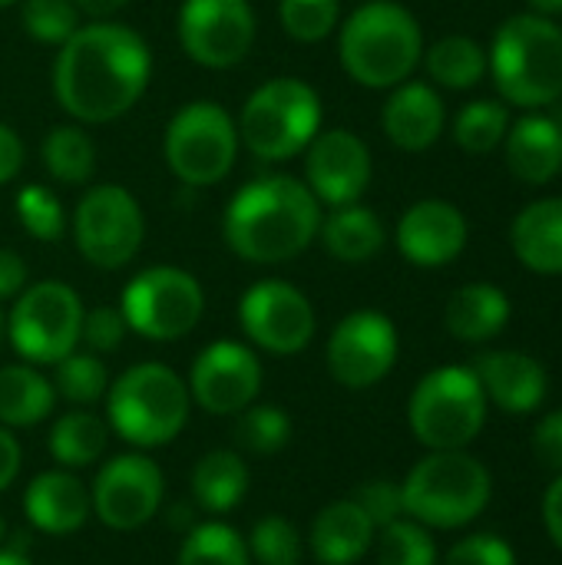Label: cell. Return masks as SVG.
Returning <instances> with one entry per match:
<instances>
[{
  "instance_id": "1",
  "label": "cell",
  "mask_w": 562,
  "mask_h": 565,
  "mask_svg": "<svg viewBox=\"0 0 562 565\" xmlns=\"http://www.w3.org/2000/svg\"><path fill=\"white\" fill-rule=\"evenodd\" d=\"M152 79L146 40L116 20L79 26L53 60V96L83 126L126 116Z\"/></svg>"
},
{
  "instance_id": "2",
  "label": "cell",
  "mask_w": 562,
  "mask_h": 565,
  "mask_svg": "<svg viewBox=\"0 0 562 565\" xmlns=\"http://www.w3.org/2000/svg\"><path fill=\"white\" fill-rule=\"evenodd\" d=\"M321 228V202L305 179L262 175L242 185L222 215L225 245L252 265L298 258Z\"/></svg>"
},
{
  "instance_id": "3",
  "label": "cell",
  "mask_w": 562,
  "mask_h": 565,
  "mask_svg": "<svg viewBox=\"0 0 562 565\" xmlns=\"http://www.w3.org/2000/svg\"><path fill=\"white\" fill-rule=\"evenodd\" d=\"M338 60L364 89H394L424 60V30L397 0H368L338 23Z\"/></svg>"
},
{
  "instance_id": "4",
  "label": "cell",
  "mask_w": 562,
  "mask_h": 565,
  "mask_svg": "<svg viewBox=\"0 0 562 565\" xmlns=\"http://www.w3.org/2000/svg\"><path fill=\"white\" fill-rule=\"evenodd\" d=\"M490 76L507 106L523 113L547 109L562 99V26L553 17H507L487 50Z\"/></svg>"
},
{
  "instance_id": "5",
  "label": "cell",
  "mask_w": 562,
  "mask_h": 565,
  "mask_svg": "<svg viewBox=\"0 0 562 565\" xmlns=\"http://www.w3.org/2000/svg\"><path fill=\"white\" fill-rule=\"evenodd\" d=\"M404 516L427 530L470 526L494 497L490 470L467 450H431L401 483Z\"/></svg>"
},
{
  "instance_id": "6",
  "label": "cell",
  "mask_w": 562,
  "mask_h": 565,
  "mask_svg": "<svg viewBox=\"0 0 562 565\" xmlns=\"http://www.w3.org/2000/svg\"><path fill=\"white\" fill-rule=\"evenodd\" d=\"M321 96L311 83L275 76L242 106L238 142L262 162H288L321 132Z\"/></svg>"
},
{
  "instance_id": "7",
  "label": "cell",
  "mask_w": 562,
  "mask_h": 565,
  "mask_svg": "<svg viewBox=\"0 0 562 565\" xmlns=\"http://www.w3.org/2000/svg\"><path fill=\"white\" fill-rule=\"evenodd\" d=\"M189 384L166 364L146 361L109 384V427L132 447H166L189 420Z\"/></svg>"
},
{
  "instance_id": "8",
  "label": "cell",
  "mask_w": 562,
  "mask_h": 565,
  "mask_svg": "<svg viewBox=\"0 0 562 565\" xmlns=\"http://www.w3.org/2000/svg\"><path fill=\"white\" fill-rule=\"evenodd\" d=\"M487 394L474 367L447 364L424 374L407 401L411 434L427 450H467L487 424Z\"/></svg>"
},
{
  "instance_id": "9",
  "label": "cell",
  "mask_w": 562,
  "mask_h": 565,
  "mask_svg": "<svg viewBox=\"0 0 562 565\" xmlns=\"http://www.w3.org/2000/svg\"><path fill=\"white\" fill-rule=\"evenodd\" d=\"M238 126L232 113L212 99L185 103L166 129V162L182 185L205 189L222 182L238 159Z\"/></svg>"
},
{
  "instance_id": "10",
  "label": "cell",
  "mask_w": 562,
  "mask_h": 565,
  "mask_svg": "<svg viewBox=\"0 0 562 565\" xmlns=\"http://www.w3.org/2000/svg\"><path fill=\"white\" fill-rule=\"evenodd\" d=\"M83 301L66 281H36L13 298L7 341L26 364H56L76 351Z\"/></svg>"
},
{
  "instance_id": "11",
  "label": "cell",
  "mask_w": 562,
  "mask_h": 565,
  "mask_svg": "<svg viewBox=\"0 0 562 565\" xmlns=\"http://www.w3.org/2000/svg\"><path fill=\"white\" fill-rule=\"evenodd\" d=\"M119 311L129 331L149 341H179L199 324L205 311V291L185 268L152 265L126 285Z\"/></svg>"
},
{
  "instance_id": "12",
  "label": "cell",
  "mask_w": 562,
  "mask_h": 565,
  "mask_svg": "<svg viewBox=\"0 0 562 565\" xmlns=\"http://www.w3.org/2000/svg\"><path fill=\"white\" fill-rule=\"evenodd\" d=\"M73 242L76 252L93 265L116 271L136 258L146 235L142 205L123 185H93L73 212Z\"/></svg>"
},
{
  "instance_id": "13",
  "label": "cell",
  "mask_w": 562,
  "mask_h": 565,
  "mask_svg": "<svg viewBox=\"0 0 562 565\" xmlns=\"http://www.w3.org/2000/svg\"><path fill=\"white\" fill-rule=\"evenodd\" d=\"M255 26L248 0H182L176 20L185 56L209 70L238 66L255 43Z\"/></svg>"
},
{
  "instance_id": "14",
  "label": "cell",
  "mask_w": 562,
  "mask_h": 565,
  "mask_svg": "<svg viewBox=\"0 0 562 565\" xmlns=\"http://www.w3.org/2000/svg\"><path fill=\"white\" fill-rule=\"evenodd\" d=\"M401 338L384 311H351L328 338V371L348 391H368L381 384L397 364Z\"/></svg>"
},
{
  "instance_id": "15",
  "label": "cell",
  "mask_w": 562,
  "mask_h": 565,
  "mask_svg": "<svg viewBox=\"0 0 562 565\" xmlns=\"http://www.w3.org/2000/svg\"><path fill=\"white\" fill-rule=\"evenodd\" d=\"M238 321L252 344L278 358L305 351L318 328L305 291L282 278L255 281L238 301Z\"/></svg>"
},
{
  "instance_id": "16",
  "label": "cell",
  "mask_w": 562,
  "mask_h": 565,
  "mask_svg": "<svg viewBox=\"0 0 562 565\" xmlns=\"http://www.w3.org/2000/svg\"><path fill=\"white\" fill-rule=\"evenodd\" d=\"M162 470L146 454H123L103 463L89 490L93 513L103 526L116 533H132L146 526L162 507Z\"/></svg>"
},
{
  "instance_id": "17",
  "label": "cell",
  "mask_w": 562,
  "mask_h": 565,
  "mask_svg": "<svg viewBox=\"0 0 562 565\" xmlns=\"http://www.w3.org/2000/svg\"><path fill=\"white\" fill-rule=\"evenodd\" d=\"M262 391V364L252 348L238 341L209 344L189 374V397L215 417H235L255 404Z\"/></svg>"
},
{
  "instance_id": "18",
  "label": "cell",
  "mask_w": 562,
  "mask_h": 565,
  "mask_svg": "<svg viewBox=\"0 0 562 565\" xmlns=\"http://www.w3.org/2000/svg\"><path fill=\"white\" fill-rule=\"evenodd\" d=\"M371 175V149L351 129H325L305 149V185L328 209L361 202Z\"/></svg>"
},
{
  "instance_id": "19",
  "label": "cell",
  "mask_w": 562,
  "mask_h": 565,
  "mask_svg": "<svg viewBox=\"0 0 562 565\" xmlns=\"http://www.w3.org/2000/svg\"><path fill=\"white\" fill-rule=\"evenodd\" d=\"M467 215L447 199L414 202L394 228L397 252L417 268H444L457 262L467 248Z\"/></svg>"
},
{
  "instance_id": "20",
  "label": "cell",
  "mask_w": 562,
  "mask_h": 565,
  "mask_svg": "<svg viewBox=\"0 0 562 565\" xmlns=\"http://www.w3.org/2000/svg\"><path fill=\"white\" fill-rule=\"evenodd\" d=\"M474 374L487 401L510 417H527L547 401V371L527 351H487L477 358Z\"/></svg>"
},
{
  "instance_id": "21",
  "label": "cell",
  "mask_w": 562,
  "mask_h": 565,
  "mask_svg": "<svg viewBox=\"0 0 562 565\" xmlns=\"http://www.w3.org/2000/svg\"><path fill=\"white\" fill-rule=\"evenodd\" d=\"M447 126V103L444 96L424 79H404L391 89L381 109L384 136L404 152L431 149Z\"/></svg>"
},
{
  "instance_id": "22",
  "label": "cell",
  "mask_w": 562,
  "mask_h": 565,
  "mask_svg": "<svg viewBox=\"0 0 562 565\" xmlns=\"http://www.w3.org/2000/svg\"><path fill=\"white\" fill-rule=\"evenodd\" d=\"M507 169L527 185H547L562 172V122L543 109L523 113L510 122L503 139Z\"/></svg>"
},
{
  "instance_id": "23",
  "label": "cell",
  "mask_w": 562,
  "mask_h": 565,
  "mask_svg": "<svg viewBox=\"0 0 562 565\" xmlns=\"http://www.w3.org/2000/svg\"><path fill=\"white\" fill-rule=\"evenodd\" d=\"M89 490L66 470H46L30 480L23 493L26 520L50 536H70L89 520Z\"/></svg>"
},
{
  "instance_id": "24",
  "label": "cell",
  "mask_w": 562,
  "mask_h": 565,
  "mask_svg": "<svg viewBox=\"0 0 562 565\" xmlns=\"http://www.w3.org/2000/svg\"><path fill=\"white\" fill-rule=\"evenodd\" d=\"M510 248L517 262L543 278L562 275V195L530 202L510 222Z\"/></svg>"
},
{
  "instance_id": "25",
  "label": "cell",
  "mask_w": 562,
  "mask_h": 565,
  "mask_svg": "<svg viewBox=\"0 0 562 565\" xmlns=\"http://www.w3.org/2000/svg\"><path fill=\"white\" fill-rule=\"evenodd\" d=\"M378 526L354 500H338L325 507L311 523V553L321 565H354L374 546Z\"/></svg>"
},
{
  "instance_id": "26",
  "label": "cell",
  "mask_w": 562,
  "mask_h": 565,
  "mask_svg": "<svg viewBox=\"0 0 562 565\" xmlns=\"http://www.w3.org/2000/svg\"><path fill=\"white\" fill-rule=\"evenodd\" d=\"M510 315H513V305L500 285L470 281L450 295L444 308V324L464 344H487L497 334H503V328L510 324Z\"/></svg>"
},
{
  "instance_id": "27",
  "label": "cell",
  "mask_w": 562,
  "mask_h": 565,
  "mask_svg": "<svg viewBox=\"0 0 562 565\" xmlns=\"http://www.w3.org/2000/svg\"><path fill=\"white\" fill-rule=\"evenodd\" d=\"M321 245L328 248L331 258L344 262V265H364L371 262L388 235H384V222L378 218L374 209L351 202V205H338L328 215H321V228H318Z\"/></svg>"
},
{
  "instance_id": "28",
  "label": "cell",
  "mask_w": 562,
  "mask_h": 565,
  "mask_svg": "<svg viewBox=\"0 0 562 565\" xmlns=\"http://www.w3.org/2000/svg\"><path fill=\"white\" fill-rule=\"evenodd\" d=\"M53 401V384L33 364L0 367V427H33L50 417Z\"/></svg>"
},
{
  "instance_id": "29",
  "label": "cell",
  "mask_w": 562,
  "mask_h": 565,
  "mask_svg": "<svg viewBox=\"0 0 562 565\" xmlns=\"http://www.w3.org/2000/svg\"><path fill=\"white\" fill-rule=\"evenodd\" d=\"M421 63L427 66V76L437 86L457 89V93L480 86L490 73L487 50L474 36H464V33H450V36H441L437 43L424 46Z\"/></svg>"
},
{
  "instance_id": "30",
  "label": "cell",
  "mask_w": 562,
  "mask_h": 565,
  "mask_svg": "<svg viewBox=\"0 0 562 565\" xmlns=\"http://www.w3.org/2000/svg\"><path fill=\"white\" fill-rule=\"evenodd\" d=\"M248 493V467L235 450H212L192 470V497L205 513H232Z\"/></svg>"
},
{
  "instance_id": "31",
  "label": "cell",
  "mask_w": 562,
  "mask_h": 565,
  "mask_svg": "<svg viewBox=\"0 0 562 565\" xmlns=\"http://www.w3.org/2000/svg\"><path fill=\"white\" fill-rule=\"evenodd\" d=\"M106 424L89 414V411H70L56 417L50 430V454L60 467L66 470H83L93 467L106 454Z\"/></svg>"
},
{
  "instance_id": "32",
  "label": "cell",
  "mask_w": 562,
  "mask_h": 565,
  "mask_svg": "<svg viewBox=\"0 0 562 565\" xmlns=\"http://www.w3.org/2000/svg\"><path fill=\"white\" fill-rule=\"evenodd\" d=\"M510 106L503 99H470L454 116V142L470 156H490L510 132Z\"/></svg>"
},
{
  "instance_id": "33",
  "label": "cell",
  "mask_w": 562,
  "mask_h": 565,
  "mask_svg": "<svg viewBox=\"0 0 562 565\" xmlns=\"http://www.w3.org/2000/svg\"><path fill=\"white\" fill-rule=\"evenodd\" d=\"M43 166L63 185H83L96 172V146L83 126H53L43 139Z\"/></svg>"
},
{
  "instance_id": "34",
  "label": "cell",
  "mask_w": 562,
  "mask_h": 565,
  "mask_svg": "<svg viewBox=\"0 0 562 565\" xmlns=\"http://www.w3.org/2000/svg\"><path fill=\"white\" fill-rule=\"evenodd\" d=\"M176 565H252L248 543L225 523L192 526Z\"/></svg>"
},
{
  "instance_id": "35",
  "label": "cell",
  "mask_w": 562,
  "mask_h": 565,
  "mask_svg": "<svg viewBox=\"0 0 562 565\" xmlns=\"http://www.w3.org/2000/svg\"><path fill=\"white\" fill-rule=\"evenodd\" d=\"M378 565H437V543L427 526L401 516L378 530L374 536Z\"/></svg>"
},
{
  "instance_id": "36",
  "label": "cell",
  "mask_w": 562,
  "mask_h": 565,
  "mask_svg": "<svg viewBox=\"0 0 562 565\" xmlns=\"http://www.w3.org/2000/svg\"><path fill=\"white\" fill-rule=\"evenodd\" d=\"M56 367V377H53V391L60 397H66L70 404H79V407H89L96 404L106 391H109V374H106V364L93 354V351H73L66 354L63 361L53 364Z\"/></svg>"
},
{
  "instance_id": "37",
  "label": "cell",
  "mask_w": 562,
  "mask_h": 565,
  "mask_svg": "<svg viewBox=\"0 0 562 565\" xmlns=\"http://www.w3.org/2000/svg\"><path fill=\"white\" fill-rule=\"evenodd\" d=\"M288 437H291V420L275 404H252L235 420V444L258 457L282 450Z\"/></svg>"
},
{
  "instance_id": "38",
  "label": "cell",
  "mask_w": 562,
  "mask_h": 565,
  "mask_svg": "<svg viewBox=\"0 0 562 565\" xmlns=\"http://www.w3.org/2000/svg\"><path fill=\"white\" fill-rule=\"evenodd\" d=\"M278 20L298 43H318L341 23V0H278Z\"/></svg>"
},
{
  "instance_id": "39",
  "label": "cell",
  "mask_w": 562,
  "mask_h": 565,
  "mask_svg": "<svg viewBox=\"0 0 562 565\" xmlns=\"http://www.w3.org/2000/svg\"><path fill=\"white\" fill-rule=\"evenodd\" d=\"M79 10L73 0H20V20L23 30L40 40V43H53L63 46L83 23H79Z\"/></svg>"
},
{
  "instance_id": "40",
  "label": "cell",
  "mask_w": 562,
  "mask_h": 565,
  "mask_svg": "<svg viewBox=\"0 0 562 565\" xmlns=\"http://www.w3.org/2000/svg\"><path fill=\"white\" fill-rule=\"evenodd\" d=\"M17 218L23 232L33 235L36 242H60L66 232L63 202L43 185H26L17 192Z\"/></svg>"
},
{
  "instance_id": "41",
  "label": "cell",
  "mask_w": 562,
  "mask_h": 565,
  "mask_svg": "<svg viewBox=\"0 0 562 565\" xmlns=\"http://www.w3.org/2000/svg\"><path fill=\"white\" fill-rule=\"evenodd\" d=\"M305 543L285 516H265L248 536V556L258 565H301Z\"/></svg>"
},
{
  "instance_id": "42",
  "label": "cell",
  "mask_w": 562,
  "mask_h": 565,
  "mask_svg": "<svg viewBox=\"0 0 562 565\" xmlns=\"http://www.w3.org/2000/svg\"><path fill=\"white\" fill-rule=\"evenodd\" d=\"M441 565H517V553L503 536L474 533V536L454 543Z\"/></svg>"
},
{
  "instance_id": "43",
  "label": "cell",
  "mask_w": 562,
  "mask_h": 565,
  "mask_svg": "<svg viewBox=\"0 0 562 565\" xmlns=\"http://www.w3.org/2000/svg\"><path fill=\"white\" fill-rule=\"evenodd\" d=\"M129 334V324L123 318L119 308H109V305H99L93 311H83V331H79V341H86V348L93 354H106V351H116L123 344V338Z\"/></svg>"
},
{
  "instance_id": "44",
  "label": "cell",
  "mask_w": 562,
  "mask_h": 565,
  "mask_svg": "<svg viewBox=\"0 0 562 565\" xmlns=\"http://www.w3.org/2000/svg\"><path fill=\"white\" fill-rule=\"evenodd\" d=\"M351 500L368 513V520H371L378 530L404 516L401 483H391V480H371V483L358 487V493H354Z\"/></svg>"
},
{
  "instance_id": "45",
  "label": "cell",
  "mask_w": 562,
  "mask_h": 565,
  "mask_svg": "<svg viewBox=\"0 0 562 565\" xmlns=\"http://www.w3.org/2000/svg\"><path fill=\"white\" fill-rule=\"evenodd\" d=\"M533 457L543 470L562 473V411H553L533 427Z\"/></svg>"
},
{
  "instance_id": "46",
  "label": "cell",
  "mask_w": 562,
  "mask_h": 565,
  "mask_svg": "<svg viewBox=\"0 0 562 565\" xmlns=\"http://www.w3.org/2000/svg\"><path fill=\"white\" fill-rule=\"evenodd\" d=\"M26 288V265L13 248H0V301L17 298Z\"/></svg>"
},
{
  "instance_id": "47",
  "label": "cell",
  "mask_w": 562,
  "mask_h": 565,
  "mask_svg": "<svg viewBox=\"0 0 562 565\" xmlns=\"http://www.w3.org/2000/svg\"><path fill=\"white\" fill-rule=\"evenodd\" d=\"M23 139L17 136V129H10L7 122H0V185L17 179V172L23 169Z\"/></svg>"
},
{
  "instance_id": "48",
  "label": "cell",
  "mask_w": 562,
  "mask_h": 565,
  "mask_svg": "<svg viewBox=\"0 0 562 565\" xmlns=\"http://www.w3.org/2000/svg\"><path fill=\"white\" fill-rule=\"evenodd\" d=\"M543 526H547V536L562 553V473L550 483V490L543 497Z\"/></svg>"
},
{
  "instance_id": "49",
  "label": "cell",
  "mask_w": 562,
  "mask_h": 565,
  "mask_svg": "<svg viewBox=\"0 0 562 565\" xmlns=\"http://www.w3.org/2000/svg\"><path fill=\"white\" fill-rule=\"evenodd\" d=\"M17 473H20V444L7 427H0V493L17 480Z\"/></svg>"
},
{
  "instance_id": "50",
  "label": "cell",
  "mask_w": 562,
  "mask_h": 565,
  "mask_svg": "<svg viewBox=\"0 0 562 565\" xmlns=\"http://www.w3.org/2000/svg\"><path fill=\"white\" fill-rule=\"evenodd\" d=\"M73 3L89 20H113V13H119L129 0H73Z\"/></svg>"
},
{
  "instance_id": "51",
  "label": "cell",
  "mask_w": 562,
  "mask_h": 565,
  "mask_svg": "<svg viewBox=\"0 0 562 565\" xmlns=\"http://www.w3.org/2000/svg\"><path fill=\"white\" fill-rule=\"evenodd\" d=\"M527 7L540 17H562V0H527Z\"/></svg>"
},
{
  "instance_id": "52",
  "label": "cell",
  "mask_w": 562,
  "mask_h": 565,
  "mask_svg": "<svg viewBox=\"0 0 562 565\" xmlns=\"http://www.w3.org/2000/svg\"><path fill=\"white\" fill-rule=\"evenodd\" d=\"M0 565H33L20 550H0Z\"/></svg>"
},
{
  "instance_id": "53",
  "label": "cell",
  "mask_w": 562,
  "mask_h": 565,
  "mask_svg": "<svg viewBox=\"0 0 562 565\" xmlns=\"http://www.w3.org/2000/svg\"><path fill=\"white\" fill-rule=\"evenodd\" d=\"M3 344H7V315L0 308V351H3Z\"/></svg>"
},
{
  "instance_id": "54",
  "label": "cell",
  "mask_w": 562,
  "mask_h": 565,
  "mask_svg": "<svg viewBox=\"0 0 562 565\" xmlns=\"http://www.w3.org/2000/svg\"><path fill=\"white\" fill-rule=\"evenodd\" d=\"M3 536H7V526H3V516H0V550H3Z\"/></svg>"
},
{
  "instance_id": "55",
  "label": "cell",
  "mask_w": 562,
  "mask_h": 565,
  "mask_svg": "<svg viewBox=\"0 0 562 565\" xmlns=\"http://www.w3.org/2000/svg\"><path fill=\"white\" fill-rule=\"evenodd\" d=\"M10 3H20V0H0V7H10Z\"/></svg>"
}]
</instances>
